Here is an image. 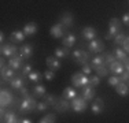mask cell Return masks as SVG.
I'll list each match as a JSON object with an SVG mask.
<instances>
[{"label":"cell","instance_id":"cell-35","mask_svg":"<svg viewBox=\"0 0 129 123\" xmlns=\"http://www.w3.org/2000/svg\"><path fill=\"white\" fill-rule=\"evenodd\" d=\"M125 38H126V36H125L124 33H118V34L114 37V42L117 45H122L124 41H125Z\"/></svg>","mask_w":129,"mask_h":123},{"label":"cell","instance_id":"cell-26","mask_svg":"<svg viewBox=\"0 0 129 123\" xmlns=\"http://www.w3.org/2000/svg\"><path fill=\"white\" fill-rule=\"evenodd\" d=\"M10 85L13 89H17V90H19L21 88H23V78H21V77H17L15 75L13 79L10 81Z\"/></svg>","mask_w":129,"mask_h":123},{"label":"cell","instance_id":"cell-19","mask_svg":"<svg viewBox=\"0 0 129 123\" xmlns=\"http://www.w3.org/2000/svg\"><path fill=\"white\" fill-rule=\"evenodd\" d=\"M23 40H25V33H23V30L21 32V30H15L10 34V41L14 42V44H19V42H22Z\"/></svg>","mask_w":129,"mask_h":123},{"label":"cell","instance_id":"cell-43","mask_svg":"<svg viewBox=\"0 0 129 123\" xmlns=\"http://www.w3.org/2000/svg\"><path fill=\"white\" fill-rule=\"evenodd\" d=\"M19 94L22 96V98H25V97H29L30 94H29V90H27L26 88H21L19 89Z\"/></svg>","mask_w":129,"mask_h":123},{"label":"cell","instance_id":"cell-8","mask_svg":"<svg viewBox=\"0 0 129 123\" xmlns=\"http://www.w3.org/2000/svg\"><path fill=\"white\" fill-rule=\"evenodd\" d=\"M88 49L91 53H100L104 49V44L100 40H91V42L88 44Z\"/></svg>","mask_w":129,"mask_h":123},{"label":"cell","instance_id":"cell-49","mask_svg":"<svg viewBox=\"0 0 129 123\" xmlns=\"http://www.w3.org/2000/svg\"><path fill=\"white\" fill-rule=\"evenodd\" d=\"M0 42H4V34H3V33H0Z\"/></svg>","mask_w":129,"mask_h":123},{"label":"cell","instance_id":"cell-17","mask_svg":"<svg viewBox=\"0 0 129 123\" xmlns=\"http://www.w3.org/2000/svg\"><path fill=\"white\" fill-rule=\"evenodd\" d=\"M2 122H6V123H17V122H21V119L15 115L13 111H6V113L2 116Z\"/></svg>","mask_w":129,"mask_h":123},{"label":"cell","instance_id":"cell-42","mask_svg":"<svg viewBox=\"0 0 129 123\" xmlns=\"http://www.w3.org/2000/svg\"><path fill=\"white\" fill-rule=\"evenodd\" d=\"M82 73L87 74V75H89V74L92 73V66H89V64H82Z\"/></svg>","mask_w":129,"mask_h":123},{"label":"cell","instance_id":"cell-21","mask_svg":"<svg viewBox=\"0 0 129 123\" xmlns=\"http://www.w3.org/2000/svg\"><path fill=\"white\" fill-rule=\"evenodd\" d=\"M59 22H60V23H63L66 27H70V26H73V15H72V12H69V11L63 12V14L60 15V19H59Z\"/></svg>","mask_w":129,"mask_h":123},{"label":"cell","instance_id":"cell-37","mask_svg":"<svg viewBox=\"0 0 129 123\" xmlns=\"http://www.w3.org/2000/svg\"><path fill=\"white\" fill-rule=\"evenodd\" d=\"M104 57H106V64H111L113 62H115V60H117L115 55H114V53H111V52H107V53L104 55Z\"/></svg>","mask_w":129,"mask_h":123},{"label":"cell","instance_id":"cell-3","mask_svg":"<svg viewBox=\"0 0 129 123\" xmlns=\"http://www.w3.org/2000/svg\"><path fill=\"white\" fill-rule=\"evenodd\" d=\"M72 84L74 85L76 88H84L85 85L89 84V78H88V75L84 73H76V74H73V77H72Z\"/></svg>","mask_w":129,"mask_h":123},{"label":"cell","instance_id":"cell-47","mask_svg":"<svg viewBox=\"0 0 129 123\" xmlns=\"http://www.w3.org/2000/svg\"><path fill=\"white\" fill-rule=\"evenodd\" d=\"M0 64H2V66H0V67H2V69H4V67H7V66H6V60H4V56H3L2 59H0Z\"/></svg>","mask_w":129,"mask_h":123},{"label":"cell","instance_id":"cell-28","mask_svg":"<svg viewBox=\"0 0 129 123\" xmlns=\"http://www.w3.org/2000/svg\"><path fill=\"white\" fill-rule=\"evenodd\" d=\"M33 96L35 97H44L45 96V86L44 85H36L33 88Z\"/></svg>","mask_w":129,"mask_h":123},{"label":"cell","instance_id":"cell-36","mask_svg":"<svg viewBox=\"0 0 129 123\" xmlns=\"http://www.w3.org/2000/svg\"><path fill=\"white\" fill-rule=\"evenodd\" d=\"M107 82H109L111 86H114V88H115V86L121 82V78H119V75H115V74H114V77H110V78L107 79Z\"/></svg>","mask_w":129,"mask_h":123},{"label":"cell","instance_id":"cell-50","mask_svg":"<svg viewBox=\"0 0 129 123\" xmlns=\"http://www.w3.org/2000/svg\"><path fill=\"white\" fill-rule=\"evenodd\" d=\"M128 2H129V0H128Z\"/></svg>","mask_w":129,"mask_h":123},{"label":"cell","instance_id":"cell-22","mask_svg":"<svg viewBox=\"0 0 129 123\" xmlns=\"http://www.w3.org/2000/svg\"><path fill=\"white\" fill-rule=\"evenodd\" d=\"M115 92L119 94V96H122V97L128 96V94H129V85H126L125 82L121 81L118 85L115 86Z\"/></svg>","mask_w":129,"mask_h":123},{"label":"cell","instance_id":"cell-7","mask_svg":"<svg viewBox=\"0 0 129 123\" xmlns=\"http://www.w3.org/2000/svg\"><path fill=\"white\" fill-rule=\"evenodd\" d=\"M0 52L4 57H13L15 55H18V48L13 44H3Z\"/></svg>","mask_w":129,"mask_h":123},{"label":"cell","instance_id":"cell-41","mask_svg":"<svg viewBox=\"0 0 129 123\" xmlns=\"http://www.w3.org/2000/svg\"><path fill=\"white\" fill-rule=\"evenodd\" d=\"M48 107H50V105H48L45 101H44V103H37V111H40V112H44V111H47Z\"/></svg>","mask_w":129,"mask_h":123},{"label":"cell","instance_id":"cell-12","mask_svg":"<svg viewBox=\"0 0 129 123\" xmlns=\"http://www.w3.org/2000/svg\"><path fill=\"white\" fill-rule=\"evenodd\" d=\"M103 109H104V101L100 97H98L96 100L92 103V112H93L95 115H100V113L103 112Z\"/></svg>","mask_w":129,"mask_h":123},{"label":"cell","instance_id":"cell-25","mask_svg":"<svg viewBox=\"0 0 129 123\" xmlns=\"http://www.w3.org/2000/svg\"><path fill=\"white\" fill-rule=\"evenodd\" d=\"M91 66H92V69H93V70L96 69V67H100V66H107L104 55H103V56H96V57H93V59H92Z\"/></svg>","mask_w":129,"mask_h":123},{"label":"cell","instance_id":"cell-14","mask_svg":"<svg viewBox=\"0 0 129 123\" xmlns=\"http://www.w3.org/2000/svg\"><path fill=\"white\" fill-rule=\"evenodd\" d=\"M14 77H15V73H14L13 67H4V69H2V81L3 82L11 81Z\"/></svg>","mask_w":129,"mask_h":123},{"label":"cell","instance_id":"cell-38","mask_svg":"<svg viewBox=\"0 0 129 123\" xmlns=\"http://www.w3.org/2000/svg\"><path fill=\"white\" fill-rule=\"evenodd\" d=\"M32 71H33L32 64H23V67H22V77H27Z\"/></svg>","mask_w":129,"mask_h":123},{"label":"cell","instance_id":"cell-31","mask_svg":"<svg viewBox=\"0 0 129 123\" xmlns=\"http://www.w3.org/2000/svg\"><path fill=\"white\" fill-rule=\"evenodd\" d=\"M27 78L30 79V81H33V82H40L43 79V77H41V73L40 71H32L27 75Z\"/></svg>","mask_w":129,"mask_h":123},{"label":"cell","instance_id":"cell-39","mask_svg":"<svg viewBox=\"0 0 129 123\" xmlns=\"http://www.w3.org/2000/svg\"><path fill=\"white\" fill-rule=\"evenodd\" d=\"M43 75H44V78L47 79V81H52V79L55 78V73H54V70H47V71L43 74Z\"/></svg>","mask_w":129,"mask_h":123},{"label":"cell","instance_id":"cell-9","mask_svg":"<svg viewBox=\"0 0 129 123\" xmlns=\"http://www.w3.org/2000/svg\"><path fill=\"white\" fill-rule=\"evenodd\" d=\"M64 29H66V26H64L63 23L58 22V23H55L54 26L50 29V33H51L52 37H55V38H60V37H63Z\"/></svg>","mask_w":129,"mask_h":123},{"label":"cell","instance_id":"cell-44","mask_svg":"<svg viewBox=\"0 0 129 123\" xmlns=\"http://www.w3.org/2000/svg\"><path fill=\"white\" fill-rule=\"evenodd\" d=\"M122 47H124V51L126 52V53H129V37H126L124 41V44H122Z\"/></svg>","mask_w":129,"mask_h":123},{"label":"cell","instance_id":"cell-15","mask_svg":"<svg viewBox=\"0 0 129 123\" xmlns=\"http://www.w3.org/2000/svg\"><path fill=\"white\" fill-rule=\"evenodd\" d=\"M82 97H84L87 101L92 100V98L95 97V86H92L89 84L85 85L84 88H82Z\"/></svg>","mask_w":129,"mask_h":123},{"label":"cell","instance_id":"cell-10","mask_svg":"<svg viewBox=\"0 0 129 123\" xmlns=\"http://www.w3.org/2000/svg\"><path fill=\"white\" fill-rule=\"evenodd\" d=\"M22 63H23V57L21 56V55H15V56L10 57V60H8V66L13 67L14 70H19L22 69Z\"/></svg>","mask_w":129,"mask_h":123},{"label":"cell","instance_id":"cell-2","mask_svg":"<svg viewBox=\"0 0 129 123\" xmlns=\"http://www.w3.org/2000/svg\"><path fill=\"white\" fill-rule=\"evenodd\" d=\"M121 30V21L117 18H111L109 22V33L106 34L107 40H113L114 37L118 34V32Z\"/></svg>","mask_w":129,"mask_h":123},{"label":"cell","instance_id":"cell-45","mask_svg":"<svg viewBox=\"0 0 129 123\" xmlns=\"http://www.w3.org/2000/svg\"><path fill=\"white\" fill-rule=\"evenodd\" d=\"M121 22H124L126 26H129V12H126V14H124V17H122V21Z\"/></svg>","mask_w":129,"mask_h":123},{"label":"cell","instance_id":"cell-48","mask_svg":"<svg viewBox=\"0 0 129 123\" xmlns=\"http://www.w3.org/2000/svg\"><path fill=\"white\" fill-rule=\"evenodd\" d=\"M21 122H22V123H30L32 120H30L29 118H23V119H21Z\"/></svg>","mask_w":129,"mask_h":123},{"label":"cell","instance_id":"cell-11","mask_svg":"<svg viewBox=\"0 0 129 123\" xmlns=\"http://www.w3.org/2000/svg\"><path fill=\"white\" fill-rule=\"evenodd\" d=\"M54 107H55V109H56L58 112H66V111L69 109L72 105H70V101L69 100H66V98L62 97V98H59V100L56 101V104H55Z\"/></svg>","mask_w":129,"mask_h":123},{"label":"cell","instance_id":"cell-34","mask_svg":"<svg viewBox=\"0 0 129 123\" xmlns=\"http://www.w3.org/2000/svg\"><path fill=\"white\" fill-rule=\"evenodd\" d=\"M96 74L102 78V77H107V74H109V70H107L106 66H100V67H96Z\"/></svg>","mask_w":129,"mask_h":123},{"label":"cell","instance_id":"cell-5","mask_svg":"<svg viewBox=\"0 0 129 123\" xmlns=\"http://www.w3.org/2000/svg\"><path fill=\"white\" fill-rule=\"evenodd\" d=\"M70 105H72V108L74 112H84L85 109H87V100H85L84 97H78L76 96L72 100V103H70Z\"/></svg>","mask_w":129,"mask_h":123},{"label":"cell","instance_id":"cell-33","mask_svg":"<svg viewBox=\"0 0 129 123\" xmlns=\"http://www.w3.org/2000/svg\"><path fill=\"white\" fill-rule=\"evenodd\" d=\"M39 122L40 123H54V122H56V116L54 113H48L44 118H41V120H39Z\"/></svg>","mask_w":129,"mask_h":123},{"label":"cell","instance_id":"cell-27","mask_svg":"<svg viewBox=\"0 0 129 123\" xmlns=\"http://www.w3.org/2000/svg\"><path fill=\"white\" fill-rule=\"evenodd\" d=\"M76 96H77V92H76L73 88H70V86L64 89V90H63V94H62V97L66 98V100H69V101H72Z\"/></svg>","mask_w":129,"mask_h":123},{"label":"cell","instance_id":"cell-18","mask_svg":"<svg viewBox=\"0 0 129 123\" xmlns=\"http://www.w3.org/2000/svg\"><path fill=\"white\" fill-rule=\"evenodd\" d=\"M47 66L50 70H54V71H56V70L60 69V62H59V57L56 56H48L47 57Z\"/></svg>","mask_w":129,"mask_h":123},{"label":"cell","instance_id":"cell-20","mask_svg":"<svg viewBox=\"0 0 129 123\" xmlns=\"http://www.w3.org/2000/svg\"><path fill=\"white\" fill-rule=\"evenodd\" d=\"M98 36V32L96 29H93V27L91 26H87L82 29V37H84L85 40H95Z\"/></svg>","mask_w":129,"mask_h":123},{"label":"cell","instance_id":"cell-29","mask_svg":"<svg viewBox=\"0 0 129 123\" xmlns=\"http://www.w3.org/2000/svg\"><path fill=\"white\" fill-rule=\"evenodd\" d=\"M67 55H69V48H67V47H59V48L55 49V56L59 57V59L66 57Z\"/></svg>","mask_w":129,"mask_h":123},{"label":"cell","instance_id":"cell-1","mask_svg":"<svg viewBox=\"0 0 129 123\" xmlns=\"http://www.w3.org/2000/svg\"><path fill=\"white\" fill-rule=\"evenodd\" d=\"M19 113H27V112H32V111L37 109V101L36 98H33L32 96L25 97L22 101H21V105H19Z\"/></svg>","mask_w":129,"mask_h":123},{"label":"cell","instance_id":"cell-13","mask_svg":"<svg viewBox=\"0 0 129 123\" xmlns=\"http://www.w3.org/2000/svg\"><path fill=\"white\" fill-rule=\"evenodd\" d=\"M124 70H125V66H124V63L119 62V60H115V62H113V63L110 64V71H111L113 74H115V75L122 74Z\"/></svg>","mask_w":129,"mask_h":123},{"label":"cell","instance_id":"cell-4","mask_svg":"<svg viewBox=\"0 0 129 123\" xmlns=\"http://www.w3.org/2000/svg\"><path fill=\"white\" fill-rule=\"evenodd\" d=\"M89 53L91 52H87L84 49H76L74 52L72 53V57L76 63L78 64H85L88 60H89Z\"/></svg>","mask_w":129,"mask_h":123},{"label":"cell","instance_id":"cell-16","mask_svg":"<svg viewBox=\"0 0 129 123\" xmlns=\"http://www.w3.org/2000/svg\"><path fill=\"white\" fill-rule=\"evenodd\" d=\"M19 55L23 59H29L33 55V45L32 44H23L22 47L19 48Z\"/></svg>","mask_w":129,"mask_h":123},{"label":"cell","instance_id":"cell-30","mask_svg":"<svg viewBox=\"0 0 129 123\" xmlns=\"http://www.w3.org/2000/svg\"><path fill=\"white\" fill-rule=\"evenodd\" d=\"M114 55H115L117 60H119V62H124V60L128 57L126 52H125L124 49H121V48H117L115 51H114Z\"/></svg>","mask_w":129,"mask_h":123},{"label":"cell","instance_id":"cell-40","mask_svg":"<svg viewBox=\"0 0 129 123\" xmlns=\"http://www.w3.org/2000/svg\"><path fill=\"white\" fill-rule=\"evenodd\" d=\"M99 84H100V77L98 75V74H96L95 77H91V78H89V85H92V86H98Z\"/></svg>","mask_w":129,"mask_h":123},{"label":"cell","instance_id":"cell-6","mask_svg":"<svg viewBox=\"0 0 129 123\" xmlns=\"http://www.w3.org/2000/svg\"><path fill=\"white\" fill-rule=\"evenodd\" d=\"M14 96L8 89H2V93H0V104L3 107H10L14 101Z\"/></svg>","mask_w":129,"mask_h":123},{"label":"cell","instance_id":"cell-32","mask_svg":"<svg viewBox=\"0 0 129 123\" xmlns=\"http://www.w3.org/2000/svg\"><path fill=\"white\" fill-rule=\"evenodd\" d=\"M44 98H45L44 101H45V103H47L50 107L55 105V104H56V101H58V98H56V96H55V94H45Z\"/></svg>","mask_w":129,"mask_h":123},{"label":"cell","instance_id":"cell-46","mask_svg":"<svg viewBox=\"0 0 129 123\" xmlns=\"http://www.w3.org/2000/svg\"><path fill=\"white\" fill-rule=\"evenodd\" d=\"M122 63H124L125 69H126V70H129V57H126V59H125L124 62H122Z\"/></svg>","mask_w":129,"mask_h":123},{"label":"cell","instance_id":"cell-23","mask_svg":"<svg viewBox=\"0 0 129 123\" xmlns=\"http://www.w3.org/2000/svg\"><path fill=\"white\" fill-rule=\"evenodd\" d=\"M23 33H25V36H35L36 33H37V25H36L35 22H30V23L25 25Z\"/></svg>","mask_w":129,"mask_h":123},{"label":"cell","instance_id":"cell-24","mask_svg":"<svg viewBox=\"0 0 129 123\" xmlns=\"http://www.w3.org/2000/svg\"><path fill=\"white\" fill-rule=\"evenodd\" d=\"M74 42H76V36L74 34H72V33H66V34L63 36V47H67V48H70V47H73L74 45Z\"/></svg>","mask_w":129,"mask_h":123}]
</instances>
